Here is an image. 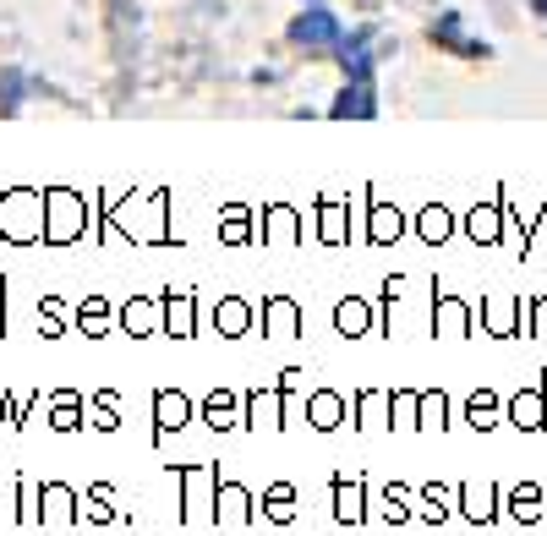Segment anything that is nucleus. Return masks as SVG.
<instances>
[{"label":"nucleus","mask_w":547,"mask_h":536,"mask_svg":"<svg viewBox=\"0 0 547 536\" xmlns=\"http://www.w3.org/2000/svg\"><path fill=\"white\" fill-rule=\"evenodd\" d=\"M296 383H301V367H285L274 389H247L241 394V427H258V433L269 427V433H279L285 427V400L296 394Z\"/></svg>","instance_id":"f257e3e1"},{"label":"nucleus","mask_w":547,"mask_h":536,"mask_svg":"<svg viewBox=\"0 0 547 536\" xmlns=\"http://www.w3.org/2000/svg\"><path fill=\"white\" fill-rule=\"evenodd\" d=\"M0 236L28 247L44 236V197L39 192H6L0 197Z\"/></svg>","instance_id":"f03ea898"},{"label":"nucleus","mask_w":547,"mask_h":536,"mask_svg":"<svg viewBox=\"0 0 547 536\" xmlns=\"http://www.w3.org/2000/svg\"><path fill=\"white\" fill-rule=\"evenodd\" d=\"M88 225L83 214V197L66 192V186H55V192H44V241H55V247H66V241H77Z\"/></svg>","instance_id":"7ed1b4c3"},{"label":"nucleus","mask_w":547,"mask_h":536,"mask_svg":"<svg viewBox=\"0 0 547 536\" xmlns=\"http://www.w3.org/2000/svg\"><path fill=\"white\" fill-rule=\"evenodd\" d=\"M329 493H334V520L340 526H362L367 520V476H334L329 482Z\"/></svg>","instance_id":"20e7f679"},{"label":"nucleus","mask_w":547,"mask_h":536,"mask_svg":"<svg viewBox=\"0 0 547 536\" xmlns=\"http://www.w3.org/2000/svg\"><path fill=\"white\" fill-rule=\"evenodd\" d=\"M186 422H192V400L181 389H154V444H165Z\"/></svg>","instance_id":"39448f33"},{"label":"nucleus","mask_w":547,"mask_h":536,"mask_svg":"<svg viewBox=\"0 0 547 536\" xmlns=\"http://www.w3.org/2000/svg\"><path fill=\"white\" fill-rule=\"evenodd\" d=\"M258 515V509H252V493L241 482H219L214 476V526L219 520H225V526H247V520Z\"/></svg>","instance_id":"423d86ee"},{"label":"nucleus","mask_w":547,"mask_h":536,"mask_svg":"<svg viewBox=\"0 0 547 536\" xmlns=\"http://www.w3.org/2000/svg\"><path fill=\"white\" fill-rule=\"evenodd\" d=\"M509 422H515L520 433H542V427H547V383L542 378L509 400Z\"/></svg>","instance_id":"0eeeda50"},{"label":"nucleus","mask_w":547,"mask_h":536,"mask_svg":"<svg viewBox=\"0 0 547 536\" xmlns=\"http://www.w3.org/2000/svg\"><path fill=\"white\" fill-rule=\"evenodd\" d=\"M33 520H61V526H77L83 520V509H77V493L66 482H44L39 487V509H33Z\"/></svg>","instance_id":"6e6552de"},{"label":"nucleus","mask_w":547,"mask_h":536,"mask_svg":"<svg viewBox=\"0 0 547 536\" xmlns=\"http://www.w3.org/2000/svg\"><path fill=\"white\" fill-rule=\"evenodd\" d=\"M263 334H274V340H301L296 296H263Z\"/></svg>","instance_id":"1a4fd4ad"},{"label":"nucleus","mask_w":547,"mask_h":536,"mask_svg":"<svg viewBox=\"0 0 547 536\" xmlns=\"http://www.w3.org/2000/svg\"><path fill=\"white\" fill-rule=\"evenodd\" d=\"M159 307H165V334L192 340V334H197V296H192V290H165Z\"/></svg>","instance_id":"9d476101"},{"label":"nucleus","mask_w":547,"mask_h":536,"mask_svg":"<svg viewBox=\"0 0 547 536\" xmlns=\"http://www.w3.org/2000/svg\"><path fill=\"white\" fill-rule=\"evenodd\" d=\"M460 515L471 520V526H487V520H498V487L493 482H460Z\"/></svg>","instance_id":"9b49d317"},{"label":"nucleus","mask_w":547,"mask_h":536,"mask_svg":"<svg viewBox=\"0 0 547 536\" xmlns=\"http://www.w3.org/2000/svg\"><path fill=\"white\" fill-rule=\"evenodd\" d=\"M526 307H531V301L526 296H515V301H482V318H487V329H493L498 334V340H509V334H520V329H526Z\"/></svg>","instance_id":"f8f14e48"},{"label":"nucleus","mask_w":547,"mask_h":536,"mask_svg":"<svg viewBox=\"0 0 547 536\" xmlns=\"http://www.w3.org/2000/svg\"><path fill=\"white\" fill-rule=\"evenodd\" d=\"M405 236V214L394 203H367V241L372 247H394Z\"/></svg>","instance_id":"ddd939ff"},{"label":"nucleus","mask_w":547,"mask_h":536,"mask_svg":"<svg viewBox=\"0 0 547 536\" xmlns=\"http://www.w3.org/2000/svg\"><path fill=\"white\" fill-rule=\"evenodd\" d=\"M433 329L449 334V340H465V334H471V307H465L460 296H438L433 290Z\"/></svg>","instance_id":"4468645a"},{"label":"nucleus","mask_w":547,"mask_h":536,"mask_svg":"<svg viewBox=\"0 0 547 536\" xmlns=\"http://www.w3.org/2000/svg\"><path fill=\"white\" fill-rule=\"evenodd\" d=\"M203 422L214 427V433L241 427V394H236V389H214V394L203 400Z\"/></svg>","instance_id":"2eb2a0df"},{"label":"nucleus","mask_w":547,"mask_h":536,"mask_svg":"<svg viewBox=\"0 0 547 536\" xmlns=\"http://www.w3.org/2000/svg\"><path fill=\"white\" fill-rule=\"evenodd\" d=\"M498 219H504V203H476L471 208L465 230H471L476 247H498V241H504V225H498Z\"/></svg>","instance_id":"dca6fc26"},{"label":"nucleus","mask_w":547,"mask_h":536,"mask_svg":"<svg viewBox=\"0 0 547 536\" xmlns=\"http://www.w3.org/2000/svg\"><path fill=\"white\" fill-rule=\"evenodd\" d=\"M296 236H301V219H296V208H263V241L269 247H296Z\"/></svg>","instance_id":"f3484780"},{"label":"nucleus","mask_w":547,"mask_h":536,"mask_svg":"<svg viewBox=\"0 0 547 536\" xmlns=\"http://www.w3.org/2000/svg\"><path fill=\"white\" fill-rule=\"evenodd\" d=\"M214 323H219V334H225V340H241V334L252 329V301L247 296H225L214 307Z\"/></svg>","instance_id":"a211bd4d"},{"label":"nucleus","mask_w":547,"mask_h":536,"mask_svg":"<svg viewBox=\"0 0 547 536\" xmlns=\"http://www.w3.org/2000/svg\"><path fill=\"white\" fill-rule=\"evenodd\" d=\"M307 422L318 427V433H334V427L345 422V394H334V389H318L307 400Z\"/></svg>","instance_id":"6ab92c4d"},{"label":"nucleus","mask_w":547,"mask_h":536,"mask_svg":"<svg viewBox=\"0 0 547 536\" xmlns=\"http://www.w3.org/2000/svg\"><path fill=\"white\" fill-rule=\"evenodd\" d=\"M334 329H340L345 340H362V334L372 329V307L362 296H345L340 307H334Z\"/></svg>","instance_id":"aec40b11"},{"label":"nucleus","mask_w":547,"mask_h":536,"mask_svg":"<svg viewBox=\"0 0 547 536\" xmlns=\"http://www.w3.org/2000/svg\"><path fill=\"white\" fill-rule=\"evenodd\" d=\"M50 427L55 433H77V427H83V394L77 389L50 394Z\"/></svg>","instance_id":"412c9836"},{"label":"nucleus","mask_w":547,"mask_h":536,"mask_svg":"<svg viewBox=\"0 0 547 536\" xmlns=\"http://www.w3.org/2000/svg\"><path fill=\"white\" fill-rule=\"evenodd\" d=\"M416 230H422L427 247H444L449 230H455V214H449L444 203H427V208H422V219H416Z\"/></svg>","instance_id":"4be33fe9"},{"label":"nucleus","mask_w":547,"mask_h":536,"mask_svg":"<svg viewBox=\"0 0 547 536\" xmlns=\"http://www.w3.org/2000/svg\"><path fill=\"white\" fill-rule=\"evenodd\" d=\"M263 515H269L274 526H290V520H296V487L269 482V493H263Z\"/></svg>","instance_id":"5701e85b"},{"label":"nucleus","mask_w":547,"mask_h":536,"mask_svg":"<svg viewBox=\"0 0 547 536\" xmlns=\"http://www.w3.org/2000/svg\"><path fill=\"white\" fill-rule=\"evenodd\" d=\"M509 515H515L520 526H537V520H542V487L537 482H520L515 493H509Z\"/></svg>","instance_id":"b1692460"},{"label":"nucleus","mask_w":547,"mask_h":536,"mask_svg":"<svg viewBox=\"0 0 547 536\" xmlns=\"http://www.w3.org/2000/svg\"><path fill=\"white\" fill-rule=\"evenodd\" d=\"M77 329H83L88 340H104V334H110V301H104V296H88L83 307H77Z\"/></svg>","instance_id":"393cba45"},{"label":"nucleus","mask_w":547,"mask_h":536,"mask_svg":"<svg viewBox=\"0 0 547 536\" xmlns=\"http://www.w3.org/2000/svg\"><path fill=\"white\" fill-rule=\"evenodd\" d=\"M154 312H159L154 296H132V301L121 307V323L137 334V340H143V334H154Z\"/></svg>","instance_id":"a878e982"},{"label":"nucleus","mask_w":547,"mask_h":536,"mask_svg":"<svg viewBox=\"0 0 547 536\" xmlns=\"http://www.w3.org/2000/svg\"><path fill=\"white\" fill-rule=\"evenodd\" d=\"M465 422H471L476 433H487V427H498V394H493V389H476L471 400H465Z\"/></svg>","instance_id":"bb28decb"},{"label":"nucleus","mask_w":547,"mask_h":536,"mask_svg":"<svg viewBox=\"0 0 547 536\" xmlns=\"http://www.w3.org/2000/svg\"><path fill=\"white\" fill-rule=\"evenodd\" d=\"M444 416H449V400H444V389H433V394H416V427H438L444 433Z\"/></svg>","instance_id":"cd10ccee"},{"label":"nucleus","mask_w":547,"mask_h":536,"mask_svg":"<svg viewBox=\"0 0 547 536\" xmlns=\"http://www.w3.org/2000/svg\"><path fill=\"white\" fill-rule=\"evenodd\" d=\"M318 236H323V247H345V208L340 203H318Z\"/></svg>","instance_id":"c85d7f7f"},{"label":"nucleus","mask_w":547,"mask_h":536,"mask_svg":"<svg viewBox=\"0 0 547 536\" xmlns=\"http://www.w3.org/2000/svg\"><path fill=\"white\" fill-rule=\"evenodd\" d=\"M110 504H115L110 482H93V487H88V509H83V520H93V526H110V520H121Z\"/></svg>","instance_id":"c756f323"},{"label":"nucleus","mask_w":547,"mask_h":536,"mask_svg":"<svg viewBox=\"0 0 547 536\" xmlns=\"http://www.w3.org/2000/svg\"><path fill=\"white\" fill-rule=\"evenodd\" d=\"M296 39L301 44H329L334 39V17L329 11H307V17L296 22Z\"/></svg>","instance_id":"7c9ffc66"},{"label":"nucleus","mask_w":547,"mask_h":536,"mask_svg":"<svg viewBox=\"0 0 547 536\" xmlns=\"http://www.w3.org/2000/svg\"><path fill=\"white\" fill-rule=\"evenodd\" d=\"M88 422L99 427V433H115V427H121V416H115V389H104L88 400Z\"/></svg>","instance_id":"2f4dec72"},{"label":"nucleus","mask_w":547,"mask_h":536,"mask_svg":"<svg viewBox=\"0 0 547 536\" xmlns=\"http://www.w3.org/2000/svg\"><path fill=\"white\" fill-rule=\"evenodd\" d=\"M416 427V389H389V427Z\"/></svg>","instance_id":"473e14b6"},{"label":"nucleus","mask_w":547,"mask_h":536,"mask_svg":"<svg viewBox=\"0 0 547 536\" xmlns=\"http://www.w3.org/2000/svg\"><path fill=\"white\" fill-rule=\"evenodd\" d=\"M405 504H411V493H405V487H383V520H389V526H405V520H411V509H405Z\"/></svg>","instance_id":"72a5a7b5"},{"label":"nucleus","mask_w":547,"mask_h":536,"mask_svg":"<svg viewBox=\"0 0 547 536\" xmlns=\"http://www.w3.org/2000/svg\"><path fill=\"white\" fill-rule=\"evenodd\" d=\"M422 520H449V487H438V482H427L422 487Z\"/></svg>","instance_id":"f704fd0d"},{"label":"nucleus","mask_w":547,"mask_h":536,"mask_svg":"<svg viewBox=\"0 0 547 536\" xmlns=\"http://www.w3.org/2000/svg\"><path fill=\"white\" fill-rule=\"evenodd\" d=\"M39 329H44V340H61V296H44L39 301Z\"/></svg>","instance_id":"c9c22d12"},{"label":"nucleus","mask_w":547,"mask_h":536,"mask_svg":"<svg viewBox=\"0 0 547 536\" xmlns=\"http://www.w3.org/2000/svg\"><path fill=\"white\" fill-rule=\"evenodd\" d=\"M225 241H236V247L247 241V208H230L225 214Z\"/></svg>","instance_id":"e433bc0d"},{"label":"nucleus","mask_w":547,"mask_h":536,"mask_svg":"<svg viewBox=\"0 0 547 536\" xmlns=\"http://www.w3.org/2000/svg\"><path fill=\"white\" fill-rule=\"evenodd\" d=\"M0 334H6V290H0Z\"/></svg>","instance_id":"4c0bfd02"}]
</instances>
